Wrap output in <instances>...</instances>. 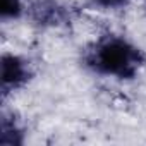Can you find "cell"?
Wrapping results in <instances>:
<instances>
[{
  "label": "cell",
  "instance_id": "cell-1",
  "mask_svg": "<svg viewBox=\"0 0 146 146\" xmlns=\"http://www.w3.org/2000/svg\"><path fill=\"white\" fill-rule=\"evenodd\" d=\"M81 62L96 76L132 81L146 65V52L124 35L108 31L83 48Z\"/></svg>",
  "mask_w": 146,
  "mask_h": 146
},
{
  "label": "cell",
  "instance_id": "cell-2",
  "mask_svg": "<svg viewBox=\"0 0 146 146\" xmlns=\"http://www.w3.org/2000/svg\"><path fill=\"white\" fill-rule=\"evenodd\" d=\"M0 90H2V98H9L11 95L21 91L26 88L31 79L35 78V69L28 57L5 52L2 53L0 60Z\"/></svg>",
  "mask_w": 146,
  "mask_h": 146
},
{
  "label": "cell",
  "instance_id": "cell-3",
  "mask_svg": "<svg viewBox=\"0 0 146 146\" xmlns=\"http://www.w3.org/2000/svg\"><path fill=\"white\" fill-rule=\"evenodd\" d=\"M26 17L38 28L58 29L74 19V11L60 0H28Z\"/></svg>",
  "mask_w": 146,
  "mask_h": 146
},
{
  "label": "cell",
  "instance_id": "cell-4",
  "mask_svg": "<svg viewBox=\"0 0 146 146\" xmlns=\"http://www.w3.org/2000/svg\"><path fill=\"white\" fill-rule=\"evenodd\" d=\"M26 141V127L16 112L4 110L0 117V144L2 146H23Z\"/></svg>",
  "mask_w": 146,
  "mask_h": 146
},
{
  "label": "cell",
  "instance_id": "cell-5",
  "mask_svg": "<svg viewBox=\"0 0 146 146\" xmlns=\"http://www.w3.org/2000/svg\"><path fill=\"white\" fill-rule=\"evenodd\" d=\"M26 0H2V9H0V17L2 21H16L26 16Z\"/></svg>",
  "mask_w": 146,
  "mask_h": 146
},
{
  "label": "cell",
  "instance_id": "cell-6",
  "mask_svg": "<svg viewBox=\"0 0 146 146\" xmlns=\"http://www.w3.org/2000/svg\"><path fill=\"white\" fill-rule=\"evenodd\" d=\"M90 2L102 11H120L131 4V0H90Z\"/></svg>",
  "mask_w": 146,
  "mask_h": 146
},
{
  "label": "cell",
  "instance_id": "cell-7",
  "mask_svg": "<svg viewBox=\"0 0 146 146\" xmlns=\"http://www.w3.org/2000/svg\"><path fill=\"white\" fill-rule=\"evenodd\" d=\"M143 11H144V14H146V0H143Z\"/></svg>",
  "mask_w": 146,
  "mask_h": 146
}]
</instances>
